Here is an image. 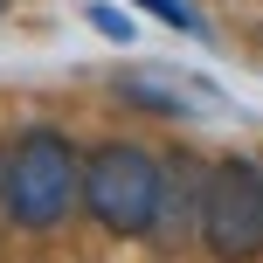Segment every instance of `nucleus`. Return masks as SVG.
<instances>
[{
	"label": "nucleus",
	"instance_id": "obj_1",
	"mask_svg": "<svg viewBox=\"0 0 263 263\" xmlns=\"http://www.w3.org/2000/svg\"><path fill=\"white\" fill-rule=\"evenodd\" d=\"M77 187H83V153L49 125H28L0 159V208L14 229H55L77 208Z\"/></svg>",
	"mask_w": 263,
	"mask_h": 263
},
{
	"label": "nucleus",
	"instance_id": "obj_2",
	"mask_svg": "<svg viewBox=\"0 0 263 263\" xmlns=\"http://www.w3.org/2000/svg\"><path fill=\"white\" fill-rule=\"evenodd\" d=\"M159 180H166V166H159L145 145L104 139V145L83 153L77 201L90 208L97 229H111V236H153V222H159Z\"/></svg>",
	"mask_w": 263,
	"mask_h": 263
},
{
	"label": "nucleus",
	"instance_id": "obj_3",
	"mask_svg": "<svg viewBox=\"0 0 263 263\" xmlns=\"http://www.w3.org/2000/svg\"><path fill=\"white\" fill-rule=\"evenodd\" d=\"M194 229L208 256L256 263L263 256V166L256 159H215L194 194Z\"/></svg>",
	"mask_w": 263,
	"mask_h": 263
},
{
	"label": "nucleus",
	"instance_id": "obj_4",
	"mask_svg": "<svg viewBox=\"0 0 263 263\" xmlns=\"http://www.w3.org/2000/svg\"><path fill=\"white\" fill-rule=\"evenodd\" d=\"M132 7L159 14V21H166V28H180V35H201V14L187 7V0H132Z\"/></svg>",
	"mask_w": 263,
	"mask_h": 263
},
{
	"label": "nucleus",
	"instance_id": "obj_5",
	"mask_svg": "<svg viewBox=\"0 0 263 263\" xmlns=\"http://www.w3.org/2000/svg\"><path fill=\"white\" fill-rule=\"evenodd\" d=\"M90 21H97V28H104V35H111V42H132V21H125V14H111V7H104V0H97V7H90Z\"/></svg>",
	"mask_w": 263,
	"mask_h": 263
}]
</instances>
